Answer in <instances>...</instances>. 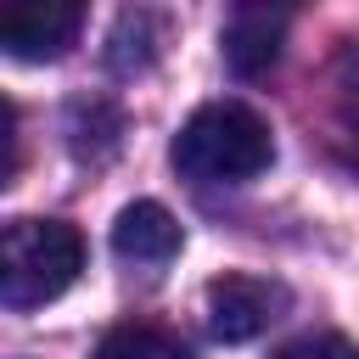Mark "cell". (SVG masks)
<instances>
[{
  "mask_svg": "<svg viewBox=\"0 0 359 359\" xmlns=\"http://www.w3.org/2000/svg\"><path fill=\"white\" fill-rule=\"evenodd\" d=\"M168 163L191 185H247L275 163V129L258 107L236 95L202 101L168 140Z\"/></svg>",
  "mask_w": 359,
  "mask_h": 359,
  "instance_id": "cell-1",
  "label": "cell"
},
{
  "mask_svg": "<svg viewBox=\"0 0 359 359\" xmlns=\"http://www.w3.org/2000/svg\"><path fill=\"white\" fill-rule=\"evenodd\" d=\"M84 269V236L67 219H11L0 230V303L45 309Z\"/></svg>",
  "mask_w": 359,
  "mask_h": 359,
  "instance_id": "cell-2",
  "label": "cell"
},
{
  "mask_svg": "<svg viewBox=\"0 0 359 359\" xmlns=\"http://www.w3.org/2000/svg\"><path fill=\"white\" fill-rule=\"evenodd\" d=\"M202 303H208V331L219 342H252L292 309V292L269 275H219L208 280Z\"/></svg>",
  "mask_w": 359,
  "mask_h": 359,
  "instance_id": "cell-3",
  "label": "cell"
},
{
  "mask_svg": "<svg viewBox=\"0 0 359 359\" xmlns=\"http://www.w3.org/2000/svg\"><path fill=\"white\" fill-rule=\"evenodd\" d=\"M84 11L79 6H11L0 17V50L11 62H56L79 45Z\"/></svg>",
  "mask_w": 359,
  "mask_h": 359,
  "instance_id": "cell-4",
  "label": "cell"
},
{
  "mask_svg": "<svg viewBox=\"0 0 359 359\" xmlns=\"http://www.w3.org/2000/svg\"><path fill=\"white\" fill-rule=\"evenodd\" d=\"M180 247H185V230H180V219H174L163 202L140 196V202L118 208V219H112V252H118L123 264L163 269L168 258H180Z\"/></svg>",
  "mask_w": 359,
  "mask_h": 359,
  "instance_id": "cell-5",
  "label": "cell"
},
{
  "mask_svg": "<svg viewBox=\"0 0 359 359\" xmlns=\"http://www.w3.org/2000/svg\"><path fill=\"white\" fill-rule=\"evenodd\" d=\"M280 39H286V11L280 6H236L219 45H224V67L236 79H258L275 67L280 56Z\"/></svg>",
  "mask_w": 359,
  "mask_h": 359,
  "instance_id": "cell-6",
  "label": "cell"
},
{
  "mask_svg": "<svg viewBox=\"0 0 359 359\" xmlns=\"http://www.w3.org/2000/svg\"><path fill=\"white\" fill-rule=\"evenodd\" d=\"M163 45V17L157 11H118L107 34V67L112 73H146Z\"/></svg>",
  "mask_w": 359,
  "mask_h": 359,
  "instance_id": "cell-7",
  "label": "cell"
},
{
  "mask_svg": "<svg viewBox=\"0 0 359 359\" xmlns=\"http://www.w3.org/2000/svg\"><path fill=\"white\" fill-rule=\"evenodd\" d=\"M90 359H191V353H185V342H180L174 331H163V325H140V320H123V325H112V331L95 342Z\"/></svg>",
  "mask_w": 359,
  "mask_h": 359,
  "instance_id": "cell-8",
  "label": "cell"
},
{
  "mask_svg": "<svg viewBox=\"0 0 359 359\" xmlns=\"http://www.w3.org/2000/svg\"><path fill=\"white\" fill-rule=\"evenodd\" d=\"M275 359H359V348H353L342 331H309V337L286 342Z\"/></svg>",
  "mask_w": 359,
  "mask_h": 359,
  "instance_id": "cell-9",
  "label": "cell"
},
{
  "mask_svg": "<svg viewBox=\"0 0 359 359\" xmlns=\"http://www.w3.org/2000/svg\"><path fill=\"white\" fill-rule=\"evenodd\" d=\"M353 135H359V129H353ZM353 168H359V146H353Z\"/></svg>",
  "mask_w": 359,
  "mask_h": 359,
  "instance_id": "cell-10",
  "label": "cell"
}]
</instances>
